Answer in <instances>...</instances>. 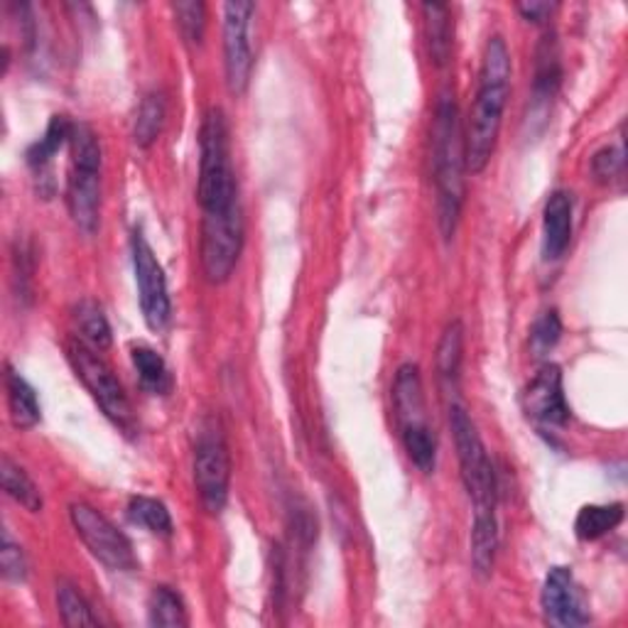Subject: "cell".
Here are the masks:
<instances>
[{
  "mask_svg": "<svg viewBox=\"0 0 628 628\" xmlns=\"http://www.w3.org/2000/svg\"><path fill=\"white\" fill-rule=\"evenodd\" d=\"M461 354H465V327L461 322H452L437 344V374L447 384H457Z\"/></svg>",
  "mask_w": 628,
  "mask_h": 628,
  "instance_id": "26",
  "label": "cell"
},
{
  "mask_svg": "<svg viewBox=\"0 0 628 628\" xmlns=\"http://www.w3.org/2000/svg\"><path fill=\"white\" fill-rule=\"evenodd\" d=\"M5 398L8 415L18 430H33L39 422V403L33 386L18 374L13 366H5Z\"/></svg>",
  "mask_w": 628,
  "mask_h": 628,
  "instance_id": "17",
  "label": "cell"
},
{
  "mask_svg": "<svg viewBox=\"0 0 628 628\" xmlns=\"http://www.w3.org/2000/svg\"><path fill=\"white\" fill-rule=\"evenodd\" d=\"M0 570L8 582H25L27 580V558L20 545L10 538V533L3 530V545H0Z\"/></svg>",
  "mask_w": 628,
  "mask_h": 628,
  "instance_id": "32",
  "label": "cell"
},
{
  "mask_svg": "<svg viewBox=\"0 0 628 628\" xmlns=\"http://www.w3.org/2000/svg\"><path fill=\"white\" fill-rule=\"evenodd\" d=\"M164 126V99L160 94H148L140 101L136 113V126H133V138L140 148H150L160 138Z\"/></svg>",
  "mask_w": 628,
  "mask_h": 628,
  "instance_id": "29",
  "label": "cell"
},
{
  "mask_svg": "<svg viewBox=\"0 0 628 628\" xmlns=\"http://www.w3.org/2000/svg\"><path fill=\"white\" fill-rule=\"evenodd\" d=\"M148 621L160 628H182L190 624L182 596L170 586H156L148 600Z\"/></svg>",
  "mask_w": 628,
  "mask_h": 628,
  "instance_id": "25",
  "label": "cell"
},
{
  "mask_svg": "<svg viewBox=\"0 0 628 628\" xmlns=\"http://www.w3.org/2000/svg\"><path fill=\"white\" fill-rule=\"evenodd\" d=\"M435 146H432V162H435L437 184V212L439 229L445 239H452L457 231L461 207H465V130H461L459 109L455 99L445 96L435 113Z\"/></svg>",
  "mask_w": 628,
  "mask_h": 628,
  "instance_id": "2",
  "label": "cell"
},
{
  "mask_svg": "<svg viewBox=\"0 0 628 628\" xmlns=\"http://www.w3.org/2000/svg\"><path fill=\"white\" fill-rule=\"evenodd\" d=\"M128 518L156 535H172V516L168 506L158 499L148 496H133L128 501Z\"/></svg>",
  "mask_w": 628,
  "mask_h": 628,
  "instance_id": "28",
  "label": "cell"
},
{
  "mask_svg": "<svg viewBox=\"0 0 628 628\" xmlns=\"http://www.w3.org/2000/svg\"><path fill=\"white\" fill-rule=\"evenodd\" d=\"M540 606L545 619L552 626L560 628H576L590 624V614H586L584 604L576 592L574 576L568 568H552L545 576L543 592H540Z\"/></svg>",
  "mask_w": 628,
  "mask_h": 628,
  "instance_id": "13",
  "label": "cell"
},
{
  "mask_svg": "<svg viewBox=\"0 0 628 628\" xmlns=\"http://www.w3.org/2000/svg\"><path fill=\"white\" fill-rule=\"evenodd\" d=\"M425 30H427V47L430 57L437 67H445L452 57V43H455V23H452L449 8L445 3H425Z\"/></svg>",
  "mask_w": 628,
  "mask_h": 628,
  "instance_id": "18",
  "label": "cell"
},
{
  "mask_svg": "<svg viewBox=\"0 0 628 628\" xmlns=\"http://www.w3.org/2000/svg\"><path fill=\"white\" fill-rule=\"evenodd\" d=\"M194 487H197L204 509L221 513L229 501L231 487V455L221 430L204 425L194 447Z\"/></svg>",
  "mask_w": 628,
  "mask_h": 628,
  "instance_id": "9",
  "label": "cell"
},
{
  "mask_svg": "<svg viewBox=\"0 0 628 628\" xmlns=\"http://www.w3.org/2000/svg\"><path fill=\"white\" fill-rule=\"evenodd\" d=\"M624 521V503H609V506H584L576 513L574 533L584 543L600 540L606 533L619 528Z\"/></svg>",
  "mask_w": 628,
  "mask_h": 628,
  "instance_id": "22",
  "label": "cell"
},
{
  "mask_svg": "<svg viewBox=\"0 0 628 628\" xmlns=\"http://www.w3.org/2000/svg\"><path fill=\"white\" fill-rule=\"evenodd\" d=\"M400 435H403V445L410 461H413L422 473H432L437 461V442L427 422H422V425H408L400 430Z\"/></svg>",
  "mask_w": 628,
  "mask_h": 628,
  "instance_id": "27",
  "label": "cell"
},
{
  "mask_svg": "<svg viewBox=\"0 0 628 628\" xmlns=\"http://www.w3.org/2000/svg\"><path fill=\"white\" fill-rule=\"evenodd\" d=\"M75 324L79 339L84 344H89L96 352H106V349L113 344V334H111V324L104 315V310L96 302L84 300L75 312Z\"/></svg>",
  "mask_w": 628,
  "mask_h": 628,
  "instance_id": "23",
  "label": "cell"
},
{
  "mask_svg": "<svg viewBox=\"0 0 628 628\" xmlns=\"http://www.w3.org/2000/svg\"><path fill=\"white\" fill-rule=\"evenodd\" d=\"M172 10L182 37L190 45H199L204 30H207V5L199 3V0H182V3H174Z\"/></svg>",
  "mask_w": 628,
  "mask_h": 628,
  "instance_id": "31",
  "label": "cell"
},
{
  "mask_svg": "<svg viewBox=\"0 0 628 628\" xmlns=\"http://www.w3.org/2000/svg\"><path fill=\"white\" fill-rule=\"evenodd\" d=\"M0 481H3V491L8 499H13L18 506H23L30 513H39L45 506L43 491L37 489V483L30 479V473L15 465L8 455L0 459Z\"/></svg>",
  "mask_w": 628,
  "mask_h": 628,
  "instance_id": "20",
  "label": "cell"
},
{
  "mask_svg": "<svg viewBox=\"0 0 628 628\" xmlns=\"http://www.w3.org/2000/svg\"><path fill=\"white\" fill-rule=\"evenodd\" d=\"M243 251L241 202L219 212H204L199 261L202 273L212 285H221L233 275Z\"/></svg>",
  "mask_w": 628,
  "mask_h": 628,
  "instance_id": "7",
  "label": "cell"
},
{
  "mask_svg": "<svg viewBox=\"0 0 628 628\" xmlns=\"http://www.w3.org/2000/svg\"><path fill=\"white\" fill-rule=\"evenodd\" d=\"M255 5L249 0H231L224 5V69L226 87L233 96H243L253 75L251 20Z\"/></svg>",
  "mask_w": 628,
  "mask_h": 628,
  "instance_id": "11",
  "label": "cell"
},
{
  "mask_svg": "<svg viewBox=\"0 0 628 628\" xmlns=\"http://www.w3.org/2000/svg\"><path fill=\"white\" fill-rule=\"evenodd\" d=\"M592 172L600 182H612L624 172V150L621 148H604L592 160Z\"/></svg>",
  "mask_w": 628,
  "mask_h": 628,
  "instance_id": "34",
  "label": "cell"
},
{
  "mask_svg": "<svg viewBox=\"0 0 628 628\" xmlns=\"http://www.w3.org/2000/svg\"><path fill=\"white\" fill-rule=\"evenodd\" d=\"M57 606L61 614V621L67 626H99V619L91 612L89 602L84 600V594L79 592L77 584H71L67 580L57 582Z\"/></svg>",
  "mask_w": 628,
  "mask_h": 628,
  "instance_id": "30",
  "label": "cell"
},
{
  "mask_svg": "<svg viewBox=\"0 0 628 628\" xmlns=\"http://www.w3.org/2000/svg\"><path fill=\"white\" fill-rule=\"evenodd\" d=\"M449 425L452 435H455L461 481H465V489L471 499L473 516H496V471H493L489 452L483 447L479 430L465 406L452 403Z\"/></svg>",
  "mask_w": 628,
  "mask_h": 628,
  "instance_id": "5",
  "label": "cell"
},
{
  "mask_svg": "<svg viewBox=\"0 0 628 628\" xmlns=\"http://www.w3.org/2000/svg\"><path fill=\"white\" fill-rule=\"evenodd\" d=\"M71 123L67 116H53L49 121V126L45 130V136L39 138L37 142H33L27 150V164L35 170L37 178H43L45 170L49 168V162L57 156V152L69 146V136H71Z\"/></svg>",
  "mask_w": 628,
  "mask_h": 628,
  "instance_id": "21",
  "label": "cell"
},
{
  "mask_svg": "<svg viewBox=\"0 0 628 628\" xmlns=\"http://www.w3.org/2000/svg\"><path fill=\"white\" fill-rule=\"evenodd\" d=\"M393 406L400 430L408 425H422L425 418V398H422V378L415 364H403L396 374L393 384Z\"/></svg>",
  "mask_w": 628,
  "mask_h": 628,
  "instance_id": "15",
  "label": "cell"
},
{
  "mask_svg": "<svg viewBox=\"0 0 628 628\" xmlns=\"http://www.w3.org/2000/svg\"><path fill=\"white\" fill-rule=\"evenodd\" d=\"M197 199L202 214L219 212L239 202V184L231 168L229 128L221 109H209L202 121Z\"/></svg>",
  "mask_w": 628,
  "mask_h": 628,
  "instance_id": "4",
  "label": "cell"
},
{
  "mask_svg": "<svg viewBox=\"0 0 628 628\" xmlns=\"http://www.w3.org/2000/svg\"><path fill=\"white\" fill-rule=\"evenodd\" d=\"M130 259L133 273H136L142 319H146V324L152 332H162V329L170 324L172 317L168 277H164V271L156 251H152V246L138 229L130 236Z\"/></svg>",
  "mask_w": 628,
  "mask_h": 628,
  "instance_id": "10",
  "label": "cell"
},
{
  "mask_svg": "<svg viewBox=\"0 0 628 628\" xmlns=\"http://www.w3.org/2000/svg\"><path fill=\"white\" fill-rule=\"evenodd\" d=\"M130 358H133V366H136V370H138L142 386H146L148 390H152V393H156V396L170 393V390H172V374H170L168 364H164V358L156 352V349L133 346Z\"/></svg>",
  "mask_w": 628,
  "mask_h": 628,
  "instance_id": "24",
  "label": "cell"
},
{
  "mask_svg": "<svg viewBox=\"0 0 628 628\" xmlns=\"http://www.w3.org/2000/svg\"><path fill=\"white\" fill-rule=\"evenodd\" d=\"M499 550V521L496 516H473L471 523V568L481 580L493 572Z\"/></svg>",
  "mask_w": 628,
  "mask_h": 628,
  "instance_id": "19",
  "label": "cell"
},
{
  "mask_svg": "<svg viewBox=\"0 0 628 628\" xmlns=\"http://www.w3.org/2000/svg\"><path fill=\"white\" fill-rule=\"evenodd\" d=\"M511 91V55L501 35L489 37L483 47L479 91L473 101L471 116L465 133V160L471 174L487 170L503 123V111L509 104Z\"/></svg>",
  "mask_w": 628,
  "mask_h": 628,
  "instance_id": "1",
  "label": "cell"
},
{
  "mask_svg": "<svg viewBox=\"0 0 628 628\" xmlns=\"http://www.w3.org/2000/svg\"><path fill=\"white\" fill-rule=\"evenodd\" d=\"M562 84V61H560V45L555 33H545L540 45L535 49V81L533 94L535 104H548L558 94Z\"/></svg>",
  "mask_w": 628,
  "mask_h": 628,
  "instance_id": "16",
  "label": "cell"
},
{
  "mask_svg": "<svg viewBox=\"0 0 628 628\" xmlns=\"http://www.w3.org/2000/svg\"><path fill=\"white\" fill-rule=\"evenodd\" d=\"M525 415L545 427H562L570 420V406L562 390V370L558 364H545L523 393Z\"/></svg>",
  "mask_w": 628,
  "mask_h": 628,
  "instance_id": "12",
  "label": "cell"
},
{
  "mask_svg": "<svg viewBox=\"0 0 628 628\" xmlns=\"http://www.w3.org/2000/svg\"><path fill=\"white\" fill-rule=\"evenodd\" d=\"M560 336H562V319H560L558 310H548V312H543L538 322L533 324L530 342H533L535 352L545 354L560 342Z\"/></svg>",
  "mask_w": 628,
  "mask_h": 628,
  "instance_id": "33",
  "label": "cell"
},
{
  "mask_svg": "<svg viewBox=\"0 0 628 628\" xmlns=\"http://www.w3.org/2000/svg\"><path fill=\"white\" fill-rule=\"evenodd\" d=\"M558 10L555 3H543V0H530V3H521L518 5V13L528 20V23H545V20H550V15Z\"/></svg>",
  "mask_w": 628,
  "mask_h": 628,
  "instance_id": "35",
  "label": "cell"
},
{
  "mask_svg": "<svg viewBox=\"0 0 628 628\" xmlns=\"http://www.w3.org/2000/svg\"><path fill=\"white\" fill-rule=\"evenodd\" d=\"M67 209L77 229L94 233L101 221V142L87 123H75L69 136Z\"/></svg>",
  "mask_w": 628,
  "mask_h": 628,
  "instance_id": "3",
  "label": "cell"
},
{
  "mask_svg": "<svg viewBox=\"0 0 628 628\" xmlns=\"http://www.w3.org/2000/svg\"><path fill=\"white\" fill-rule=\"evenodd\" d=\"M69 518L79 540L87 545V550L101 564H106L113 572H130L138 568L128 535L118 530L99 509L91 506V503L77 501L69 506Z\"/></svg>",
  "mask_w": 628,
  "mask_h": 628,
  "instance_id": "8",
  "label": "cell"
},
{
  "mask_svg": "<svg viewBox=\"0 0 628 628\" xmlns=\"http://www.w3.org/2000/svg\"><path fill=\"white\" fill-rule=\"evenodd\" d=\"M67 358L71 368H75L77 378L84 384V388L96 400L104 415L116 425L123 435H136L138 422L133 415V406L123 390L118 376L113 368L99 356L96 349L81 342V339H71L67 342Z\"/></svg>",
  "mask_w": 628,
  "mask_h": 628,
  "instance_id": "6",
  "label": "cell"
},
{
  "mask_svg": "<svg viewBox=\"0 0 628 628\" xmlns=\"http://www.w3.org/2000/svg\"><path fill=\"white\" fill-rule=\"evenodd\" d=\"M572 241V197L568 192H552L543 209V261H560Z\"/></svg>",
  "mask_w": 628,
  "mask_h": 628,
  "instance_id": "14",
  "label": "cell"
}]
</instances>
